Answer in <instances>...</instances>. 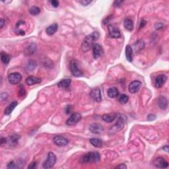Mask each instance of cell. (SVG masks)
<instances>
[{
	"instance_id": "6da1fadb",
	"label": "cell",
	"mask_w": 169,
	"mask_h": 169,
	"mask_svg": "<svg viewBox=\"0 0 169 169\" xmlns=\"http://www.w3.org/2000/svg\"><path fill=\"white\" fill-rule=\"evenodd\" d=\"M100 34L99 32L95 31L92 32L91 34H89L83 39V42L81 44V50L83 52H87L89 51L90 49L93 48V45L95 44V42L98 40Z\"/></svg>"
},
{
	"instance_id": "7a4b0ae2",
	"label": "cell",
	"mask_w": 169,
	"mask_h": 169,
	"mask_svg": "<svg viewBox=\"0 0 169 169\" xmlns=\"http://www.w3.org/2000/svg\"><path fill=\"white\" fill-rule=\"evenodd\" d=\"M101 156L98 152H89L84 154L81 159V163H93L100 161Z\"/></svg>"
},
{
	"instance_id": "3957f363",
	"label": "cell",
	"mask_w": 169,
	"mask_h": 169,
	"mask_svg": "<svg viewBox=\"0 0 169 169\" xmlns=\"http://www.w3.org/2000/svg\"><path fill=\"white\" fill-rule=\"evenodd\" d=\"M56 156L55 155V154L52 152H50L48 154V157L46 161L43 164V168L45 169L52 168L54 166V164H56Z\"/></svg>"
},
{
	"instance_id": "277c9868",
	"label": "cell",
	"mask_w": 169,
	"mask_h": 169,
	"mask_svg": "<svg viewBox=\"0 0 169 169\" xmlns=\"http://www.w3.org/2000/svg\"><path fill=\"white\" fill-rule=\"evenodd\" d=\"M69 68H70V71L73 76L81 77V75H83V72L81 71V69H79L78 68L77 62L75 60H71L70 64H69Z\"/></svg>"
},
{
	"instance_id": "5b68a950",
	"label": "cell",
	"mask_w": 169,
	"mask_h": 169,
	"mask_svg": "<svg viewBox=\"0 0 169 169\" xmlns=\"http://www.w3.org/2000/svg\"><path fill=\"white\" fill-rule=\"evenodd\" d=\"M27 24L24 21H19L15 25V32L18 35L23 36L25 34V31L27 29Z\"/></svg>"
},
{
	"instance_id": "8992f818",
	"label": "cell",
	"mask_w": 169,
	"mask_h": 169,
	"mask_svg": "<svg viewBox=\"0 0 169 169\" xmlns=\"http://www.w3.org/2000/svg\"><path fill=\"white\" fill-rule=\"evenodd\" d=\"M108 30L109 36L113 38H119L121 37V33L120 30L116 26L114 25H108Z\"/></svg>"
},
{
	"instance_id": "52a82bcc",
	"label": "cell",
	"mask_w": 169,
	"mask_h": 169,
	"mask_svg": "<svg viewBox=\"0 0 169 169\" xmlns=\"http://www.w3.org/2000/svg\"><path fill=\"white\" fill-rule=\"evenodd\" d=\"M22 79V76L19 73H10L8 76V81L11 84H16L20 83Z\"/></svg>"
},
{
	"instance_id": "ba28073f",
	"label": "cell",
	"mask_w": 169,
	"mask_h": 169,
	"mask_svg": "<svg viewBox=\"0 0 169 169\" xmlns=\"http://www.w3.org/2000/svg\"><path fill=\"white\" fill-rule=\"evenodd\" d=\"M81 118L82 116L81 115V114L75 112V113L73 114L68 119V120H67L66 122V124L68 125H73L76 124V123H77L81 120Z\"/></svg>"
},
{
	"instance_id": "9c48e42d",
	"label": "cell",
	"mask_w": 169,
	"mask_h": 169,
	"mask_svg": "<svg viewBox=\"0 0 169 169\" xmlns=\"http://www.w3.org/2000/svg\"><path fill=\"white\" fill-rule=\"evenodd\" d=\"M92 48H93V58L96 60L101 57L102 55H103L104 53L103 48H102V46L100 44H97V43H95V44L93 45Z\"/></svg>"
},
{
	"instance_id": "30bf717a",
	"label": "cell",
	"mask_w": 169,
	"mask_h": 169,
	"mask_svg": "<svg viewBox=\"0 0 169 169\" xmlns=\"http://www.w3.org/2000/svg\"><path fill=\"white\" fill-rule=\"evenodd\" d=\"M53 142L54 144L59 147H64L68 144V140L64 137H62L61 135L55 136L53 139Z\"/></svg>"
},
{
	"instance_id": "8fae6325",
	"label": "cell",
	"mask_w": 169,
	"mask_h": 169,
	"mask_svg": "<svg viewBox=\"0 0 169 169\" xmlns=\"http://www.w3.org/2000/svg\"><path fill=\"white\" fill-rule=\"evenodd\" d=\"M90 96L97 103H100L102 101V95L101 89L98 87H96L92 89L91 92L90 93Z\"/></svg>"
},
{
	"instance_id": "7c38bea8",
	"label": "cell",
	"mask_w": 169,
	"mask_h": 169,
	"mask_svg": "<svg viewBox=\"0 0 169 169\" xmlns=\"http://www.w3.org/2000/svg\"><path fill=\"white\" fill-rule=\"evenodd\" d=\"M153 164L157 168H165L168 166V162L166 161L165 159L162 157L156 158L155 161H153Z\"/></svg>"
},
{
	"instance_id": "4fadbf2b",
	"label": "cell",
	"mask_w": 169,
	"mask_h": 169,
	"mask_svg": "<svg viewBox=\"0 0 169 169\" xmlns=\"http://www.w3.org/2000/svg\"><path fill=\"white\" fill-rule=\"evenodd\" d=\"M167 79V77L164 74H161L157 75L155 79V86L156 88H161L165 83Z\"/></svg>"
},
{
	"instance_id": "5bb4252c",
	"label": "cell",
	"mask_w": 169,
	"mask_h": 169,
	"mask_svg": "<svg viewBox=\"0 0 169 169\" xmlns=\"http://www.w3.org/2000/svg\"><path fill=\"white\" fill-rule=\"evenodd\" d=\"M89 130L93 133L99 135V134H101L103 131V127L102 126V125H101L100 123H92L89 126Z\"/></svg>"
},
{
	"instance_id": "9a60e30c",
	"label": "cell",
	"mask_w": 169,
	"mask_h": 169,
	"mask_svg": "<svg viewBox=\"0 0 169 169\" xmlns=\"http://www.w3.org/2000/svg\"><path fill=\"white\" fill-rule=\"evenodd\" d=\"M142 83L139 81H133L130 83L128 87L129 92L130 93H137L141 87Z\"/></svg>"
},
{
	"instance_id": "2e32d148",
	"label": "cell",
	"mask_w": 169,
	"mask_h": 169,
	"mask_svg": "<svg viewBox=\"0 0 169 169\" xmlns=\"http://www.w3.org/2000/svg\"><path fill=\"white\" fill-rule=\"evenodd\" d=\"M125 118L123 116H120L119 118L117 120V122L116 123V124L113 125V128L114 129V131H120L122 129L123 126H124L125 124Z\"/></svg>"
},
{
	"instance_id": "e0dca14e",
	"label": "cell",
	"mask_w": 169,
	"mask_h": 169,
	"mask_svg": "<svg viewBox=\"0 0 169 169\" xmlns=\"http://www.w3.org/2000/svg\"><path fill=\"white\" fill-rule=\"evenodd\" d=\"M42 79L41 78H39L37 77H34V76H29L28 78H27L26 79V83L28 84L29 86H31V85H34V84H38L42 82Z\"/></svg>"
},
{
	"instance_id": "ac0fdd59",
	"label": "cell",
	"mask_w": 169,
	"mask_h": 169,
	"mask_svg": "<svg viewBox=\"0 0 169 169\" xmlns=\"http://www.w3.org/2000/svg\"><path fill=\"white\" fill-rule=\"evenodd\" d=\"M133 49L130 45H127L125 47V57L129 62L133 61Z\"/></svg>"
},
{
	"instance_id": "d6986e66",
	"label": "cell",
	"mask_w": 169,
	"mask_h": 169,
	"mask_svg": "<svg viewBox=\"0 0 169 169\" xmlns=\"http://www.w3.org/2000/svg\"><path fill=\"white\" fill-rule=\"evenodd\" d=\"M108 96L111 99H114L116 98L119 95V91L118 88L115 87H110L108 89L107 91Z\"/></svg>"
},
{
	"instance_id": "ffe728a7",
	"label": "cell",
	"mask_w": 169,
	"mask_h": 169,
	"mask_svg": "<svg viewBox=\"0 0 169 169\" xmlns=\"http://www.w3.org/2000/svg\"><path fill=\"white\" fill-rule=\"evenodd\" d=\"M158 106L162 110H165L168 107V101L164 97H160L158 100Z\"/></svg>"
},
{
	"instance_id": "44dd1931",
	"label": "cell",
	"mask_w": 169,
	"mask_h": 169,
	"mask_svg": "<svg viewBox=\"0 0 169 169\" xmlns=\"http://www.w3.org/2000/svg\"><path fill=\"white\" fill-rule=\"evenodd\" d=\"M58 25L56 23H54L52 25H50L46 29V34L49 36H52L58 31Z\"/></svg>"
},
{
	"instance_id": "7402d4cb",
	"label": "cell",
	"mask_w": 169,
	"mask_h": 169,
	"mask_svg": "<svg viewBox=\"0 0 169 169\" xmlns=\"http://www.w3.org/2000/svg\"><path fill=\"white\" fill-rule=\"evenodd\" d=\"M116 118V115L114 114H104V115L102 116V119L105 121L106 122L108 123H111L114 122Z\"/></svg>"
},
{
	"instance_id": "603a6c76",
	"label": "cell",
	"mask_w": 169,
	"mask_h": 169,
	"mask_svg": "<svg viewBox=\"0 0 169 169\" xmlns=\"http://www.w3.org/2000/svg\"><path fill=\"white\" fill-rule=\"evenodd\" d=\"M36 49V44L34 43H31V44H29L25 49V54L27 56H30L33 54L34 52H35Z\"/></svg>"
},
{
	"instance_id": "cb8c5ba5",
	"label": "cell",
	"mask_w": 169,
	"mask_h": 169,
	"mask_svg": "<svg viewBox=\"0 0 169 169\" xmlns=\"http://www.w3.org/2000/svg\"><path fill=\"white\" fill-rule=\"evenodd\" d=\"M123 26L125 29H127L128 31H132L133 29V22L131 19L127 18L125 19L123 22Z\"/></svg>"
},
{
	"instance_id": "d4e9b609",
	"label": "cell",
	"mask_w": 169,
	"mask_h": 169,
	"mask_svg": "<svg viewBox=\"0 0 169 169\" xmlns=\"http://www.w3.org/2000/svg\"><path fill=\"white\" fill-rule=\"evenodd\" d=\"M71 79H62V81H60L59 83H58V85L60 88L62 89H68L69 86H70L71 84Z\"/></svg>"
},
{
	"instance_id": "484cf974",
	"label": "cell",
	"mask_w": 169,
	"mask_h": 169,
	"mask_svg": "<svg viewBox=\"0 0 169 169\" xmlns=\"http://www.w3.org/2000/svg\"><path fill=\"white\" fill-rule=\"evenodd\" d=\"M17 105H18V103L15 101L13 102L10 105H9V106H7V107L5 109V112H4L6 115H9V114L13 112V110L15 109V108L17 107Z\"/></svg>"
},
{
	"instance_id": "4316f807",
	"label": "cell",
	"mask_w": 169,
	"mask_h": 169,
	"mask_svg": "<svg viewBox=\"0 0 169 169\" xmlns=\"http://www.w3.org/2000/svg\"><path fill=\"white\" fill-rule=\"evenodd\" d=\"M19 139V136L17 134H13L11 136H10L8 138V142L9 143V145L11 146H15L18 143V140Z\"/></svg>"
},
{
	"instance_id": "83f0119b",
	"label": "cell",
	"mask_w": 169,
	"mask_h": 169,
	"mask_svg": "<svg viewBox=\"0 0 169 169\" xmlns=\"http://www.w3.org/2000/svg\"><path fill=\"white\" fill-rule=\"evenodd\" d=\"M144 47H145V43L144 41L141 40H137V42L134 44V46H133L135 51L137 52L141 50H142L144 48Z\"/></svg>"
},
{
	"instance_id": "f1b7e54d",
	"label": "cell",
	"mask_w": 169,
	"mask_h": 169,
	"mask_svg": "<svg viewBox=\"0 0 169 169\" xmlns=\"http://www.w3.org/2000/svg\"><path fill=\"white\" fill-rule=\"evenodd\" d=\"M89 142L91 143V144L95 147H101L103 146V141L100 139L91 138L90 139Z\"/></svg>"
},
{
	"instance_id": "f546056e",
	"label": "cell",
	"mask_w": 169,
	"mask_h": 169,
	"mask_svg": "<svg viewBox=\"0 0 169 169\" xmlns=\"http://www.w3.org/2000/svg\"><path fill=\"white\" fill-rule=\"evenodd\" d=\"M1 62L5 65H7L11 60V57L7 53L2 52L1 53Z\"/></svg>"
},
{
	"instance_id": "4dcf8cb0",
	"label": "cell",
	"mask_w": 169,
	"mask_h": 169,
	"mask_svg": "<svg viewBox=\"0 0 169 169\" xmlns=\"http://www.w3.org/2000/svg\"><path fill=\"white\" fill-rule=\"evenodd\" d=\"M40 8L38 7H36V6L32 7L29 9L30 14L32 15H38L40 13Z\"/></svg>"
},
{
	"instance_id": "1f68e13d",
	"label": "cell",
	"mask_w": 169,
	"mask_h": 169,
	"mask_svg": "<svg viewBox=\"0 0 169 169\" xmlns=\"http://www.w3.org/2000/svg\"><path fill=\"white\" fill-rule=\"evenodd\" d=\"M129 100V97L127 95L125 94H122L120 95V98H119V102L122 105H124V104H126Z\"/></svg>"
},
{
	"instance_id": "d6a6232c",
	"label": "cell",
	"mask_w": 169,
	"mask_h": 169,
	"mask_svg": "<svg viewBox=\"0 0 169 169\" xmlns=\"http://www.w3.org/2000/svg\"><path fill=\"white\" fill-rule=\"evenodd\" d=\"M36 63L34 61V60H30L28 62L27 64V70L29 71H32L34 70V69L36 68Z\"/></svg>"
},
{
	"instance_id": "836d02e7",
	"label": "cell",
	"mask_w": 169,
	"mask_h": 169,
	"mask_svg": "<svg viewBox=\"0 0 169 169\" xmlns=\"http://www.w3.org/2000/svg\"><path fill=\"white\" fill-rule=\"evenodd\" d=\"M7 168L9 169H13V168H17L18 167H17L15 162L14 161H11L7 164Z\"/></svg>"
},
{
	"instance_id": "e575fe53",
	"label": "cell",
	"mask_w": 169,
	"mask_h": 169,
	"mask_svg": "<svg viewBox=\"0 0 169 169\" xmlns=\"http://www.w3.org/2000/svg\"><path fill=\"white\" fill-rule=\"evenodd\" d=\"M155 119H156V116L155 115V114H150L147 116V120H148V121H150V122L151 121L155 120Z\"/></svg>"
},
{
	"instance_id": "d590c367",
	"label": "cell",
	"mask_w": 169,
	"mask_h": 169,
	"mask_svg": "<svg viewBox=\"0 0 169 169\" xmlns=\"http://www.w3.org/2000/svg\"><path fill=\"white\" fill-rule=\"evenodd\" d=\"M50 3L54 7H58L60 4L59 1H57V0H53V1H51Z\"/></svg>"
},
{
	"instance_id": "8d00e7d4",
	"label": "cell",
	"mask_w": 169,
	"mask_h": 169,
	"mask_svg": "<svg viewBox=\"0 0 169 169\" xmlns=\"http://www.w3.org/2000/svg\"><path fill=\"white\" fill-rule=\"evenodd\" d=\"M7 97H8V94H7V93H1V99L2 101H5L6 99H7Z\"/></svg>"
},
{
	"instance_id": "74e56055",
	"label": "cell",
	"mask_w": 169,
	"mask_h": 169,
	"mask_svg": "<svg viewBox=\"0 0 169 169\" xmlns=\"http://www.w3.org/2000/svg\"><path fill=\"white\" fill-rule=\"evenodd\" d=\"M163 27H164V25H163V24L161 23H159L156 24V25H155V29H157V30H160V29H162V28H163Z\"/></svg>"
},
{
	"instance_id": "f35d334b",
	"label": "cell",
	"mask_w": 169,
	"mask_h": 169,
	"mask_svg": "<svg viewBox=\"0 0 169 169\" xmlns=\"http://www.w3.org/2000/svg\"><path fill=\"white\" fill-rule=\"evenodd\" d=\"M80 3H81L82 5H84V6H87L88 5H89L90 3H92V1H86V0H83V1H80Z\"/></svg>"
},
{
	"instance_id": "ab89813d",
	"label": "cell",
	"mask_w": 169,
	"mask_h": 169,
	"mask_svg": "<svg viewBox=\"0 0 169 169\" xmlns=\"http://www.w3.org/2000/svg\"><path fill=\"white\" fill-rule=\"evenodd\" d=\"M37 162H32V163H31L30 165L29 166V167H28V168H31V169H33V168H35L36 166H37Z\"/></svg>"
},
{
	"instance_id": "60d3db41",
	"label": "cell",
	"mask_w": 169,
	"mask_h": 169,
	"mask_svg": "<svg viewBox=\"0 0 169 169\" xmlns=\"http://www.w3.org/2000/svg\"><path fill=\"white\" fill-rule=\"evenodd\" d=\"M123 1H116L114 2V5L115 7H120V5H122Z\"/></svg>"
},
{
	"instance_id": "b9f144b4",
	"label": "cell",
	"mask_w": 169,
	"mask_h": 169,
	"mask_svg": "<svg viewBox=\"0 0 169 169\" xmlns=\"http://www.w3.org/2000/svg\"><path fill=\"white\" fill-rule=\"evenodd\" d=\"M5 23V21L3 19H0V24H1V25H0V29H2V28L4 27Z\"/></svg>"
},
{
	"instance_id": "7bdbcfd3",
	"label": "cell",
	"mask_w": 169,
	"mask_h": 169,
	"mask_svg": "<svg viewBox=\"0 0 169 169\" xmlns=\"http://www.w3.org/2000/svg\"><path fill=\"white\" fill-rule=\"evenodd\" d=\"M116 168H122V169H125L127 168V166L125 165V164H120V165H118V166H116Z\"/></svg>"
},
{
	"instance_id": "ee69618b",
	"label": "cell",
	"mask_w": 169,
	"mask_h": 169,
	"mask_svg": "<svg viewBox=\"0 0 169 169\" xmlns=\"http://www.w3.org/2000/svg\"><path fill=\"white\" fill-rule=\"evenodd\" d=\"M146 23H147V22L145 20H142V21H141V23H140V25H139V27H140L139 28H140V29H141V28L144 27V26L146 25Z\"/></svg>"
},
{
	"instance_id": "f6af8a7d",
	"label": "cell",
	"mask_w": 169,
	"mask_h": 169,
	"mask_svg": "<svg viewBox=\"0 0 169 169\" xmlns=\"http://www.w3.org/2000/svg\"><path fill=\"white\" fill-rule=\"evenodd\" d=\"M7 142V139L5 137H2L1 138V145H3V144H5V143Z\"/></svg>"
},
{
	"instance_id": "bcb514c9",
	"label": "cell",
	"mask_w": 169,
	"mask_h": 169,
	"mask_svg": "<svg viewBox=\"0 0 169 169\" xmlns=\"http://www.w3.org/2000/svg\"><path fill=\"white\" fill-rule=\"evenodd\" d=\"M162 149H163L164 151H165L166 152L168 153V151H169V147H168V146H164V147H163V148H162Z\"/></svg>"
}]
</instances>
